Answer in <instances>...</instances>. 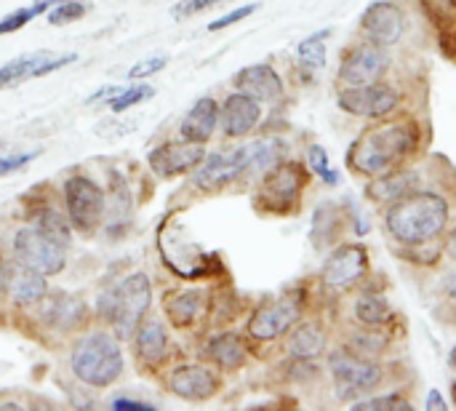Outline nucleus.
<instances>
[{"instance_id": "c03bdc74", "label": "nucleus", "mask_w": 456, "mask_h": 411, "mask_svg": "<svg viewBox=\"0 0 456 411\" xmlns=\"http://www.w3.org/2000/svg\"><path fill=\"white\" fill-rule=\"evenodd\" d=\"M449 364H452V369L456 372V345H454V350L449 353Z\"/></svg>"}, {"instance_id": "9b49d317", "label": "nucleus", "mask_w": 456, "mask_h": 411, "mask_svg": "<svg viewBox=\"0 0 456 411\" xmlns=\"http://www.w3.org/2000/svg\"><path fill=\"white\" fill-rule=\"evenodd\" d=\"M302 316V294H286L281 300H273L267 305H262L248 324V334L254 340L270 342L278 340L281 334H286Z\"/></svg>"}, {"instance_id": "58836bf2", "label": "nucleus", "mask_w": 456, "mask_h": 411, "mask_svg": "<svg viewBox=\"0 0 456 411\" xmlns=\"http://www.w3.org/2000/svg\"><path fill=\"white\" fill-rule=\"evenodd\" d=\"M37 158V152H19V155H0V177H5V174H11V171H16V169H21V166H27L29 160H35Z\"/></svg>"}, {"instance_id": "7ed1b4c3", "label": "nucleus", "mask_w": 456, "mask_h": 411, "mask_svg": "<svg viewBox=\"0 0 456 411\" xmlns=\"http://www.w3.org/2000/svg\"><path fill=\"white\" fill-rule=\"evenodd\" d=\"M278 150H281V144L275 139H267V142H251V144H243L235 150L214 152V155L203 158V166L195 171V185L200 190H219L248 169L273 166V160L278 158Z\"/></svg>"}, {"instance_id": "4be33fe9", "label": "nucleus", "mask_w": 456, "mask_h": 411, "mask_svg": "<svg viewBox=\"0 0 456 411\" xmlns=\"http://www.w3.org/2000/svg\"><path fill=\"white\" fill-rule=\"evenodd\" d=\"M8 294L19 305L37 302L45 294V281H43L40 273H35V270L21 265V270H11L8 273Z\"/></svg>"}, {"instance_id": "1a4fd4ad", "label": "nucleus", "mask_w": 456, "mask_h": 411, "mask_svg": "<svg viewBox=\"0 0 456 411\" xmlns=\"http://www.w3.org/2000/svg\"><path fill=\"white\" fill-rule=\"evenodd\" d=\"M339 107L358 118H385L398 107V91L387 83H369V86H345L337 96Z\"/></svg>"}, {"instance_id": "6e6552de", "label": "nucleus", "mask_w": 456, "mask_h": 411, "mask_svg": "<svg viewBox=\"0 0 456 411\" xmlns=\"http://www.w3.org/2000/svg\"><path fill=\"white\" fill-rule=\"evenodd\" d=\"M302 187H305V169L299 163H283L265 177L259 190V206L273 214H286L299 201Z\"/></svg>"}, {"instance_id": "6ab92c4d", "label": "nucleus", "mask_w": 456, "mask_h": 411, "mask_svg": "<svg viewBox=\"0 0 456 411\" xmlns=\"http://www.w3.org/2000/svg\"><path fill=\"white\" fill-rule=\"evenodd\" d=\"M171 390L184 401H206L216 393L219 380L203 366H179L171 374Z\"/></svg>"}, {"instance_id": "412c9836", "label": "nucleus", "mask_w": 456, "mask_h": 411, "mask_svg": "<svg viewBox=\"0 0 456 411\" xmlns=\"http://www.w3.org/2000/svg\"><path fill=\"white\" fill-rule=\"evenodd\" d=\"M166 345H168L166 342V329H163L160 321L150 318V321H144L139 326V332H136V353L147 366H158L166 358V350H168Z\"/></svg>"}, {"instance_id": "a18cd8bd", "label": "nucleus", "mask_w": 456, "mask_h": 411, "mask_svg": "<svg viewBox=\"0 0 456 411\" xmlns=\"http://www.w3.org/2000/svg\"><path fill=\"white\" fill-rule=\"evenodd\" d=\"M454 399H456V388H454Z\"/></svg>"}, {"instance_id": "423d86ee", "label": "nucleus", "mask_w": 456, "mask_h": 411, "mask_svg": "<svg viewBox=\"0 0 456 411\" xmlns=\"http://www.w3.org/2000/svg\"><path fill=\"white\" fill-rule=\"evenodd\" d=\"M334 382H337V393L345 401H353L361 393H371L379 382H382V369L379 364L350 353V350H334L329 358Z\"/></svg>"}, {"instance_id": "5701e85b", "label": "nucleus", "mask_w": 456, "mask_h": 411, "mask_svg": "<svg viewBox=\"0 0 456 411\" xmlns=\"http://www.w3.org/2000/svg\"><path fill=\"white\" fill-rule=\"evenodd\" d=\"M326 350V334L318 324H305L299 326L291 340H289V353L294 358H302V361H310V358H318L321 353Z\"/></svg>"}, {"instance_id": "f257e3e1", "label": "nucleus", "mask_w": 456, "mask_h": 411, "mask_svg": "<svg viewBox=\"0 0 456 411\" xmlns=\"http://www.w3.org/2000/svg\"><path fill=\"white\" fill-rule=\"evenodd\" d=\"M449 222V203L438 193L411 190L390 203L385 225L398 243L419 246L444 233Z\"/></svg>"}, {"instance_id": "7c9ffc66", "label": "nucleus", "mask_w": 456, "mask_h": 411, "mask_svg": "<svg viewBox=\"0 0 456 411\" xmlns=\"http://www.w3.org/2000/svg\"><path fill=\"white\" fill-rule=\"evenodd\" d=\"M86 11H88V0H61L48 11V21L51 24H69V21H77Z\"/></svg>"}, {"instance_id": "ea45409f", "label": "nucleus", "mask_w": 456, "mask_h": 411, "mask_svg": "<svg viewBox=\"0 0 456 411\" xmlns=\"http://www.w3.org/2000/svg\"><path fill=\"white\" fill-rule=\"evenodd\" d=\"M112 409L115 411H152V404H144V401H131V399H118L112 401Z\"/></svg>"}, {"instance_id": "c85d7f7f", "label": "nucleus", "mask_w": 456, "mask_h": 411, "mask_svg": "<svg viewBox=\"0 0 456 411\" xmlns=\"http://www.w3.org/2000/svg\"><path fill=\"white\" fill-rule=\"evenodd\" d=\"M83 316V305L77 300H69V297H59L51 302V310L45 313V318L53 324V326H77Z\"/></svg>"}, {"instance_id": "9d476101", "label": "nucleus", "mask_w": 456, "mask_h": 411, "mask_svg": "<svg viewBox=\"0 0 456 411\" xmlns=\"http://www.w3.org/2000/svg\"><path fill=\"white\" fill-rule=\"evenodd\" d=\"M387 67H390V53L385 51V45H377L369 40L345 53V59L339 64V83L342 86L379 83L385 78Z\"/></svg>"}, {"instance_id": "2f4dec72", "label": "nucleus", "mask_w": 456, "mask_h": 411, "mask_svg": "<svg viewBox=\"0 0 456 411\" xmlns=\"http://www.w3.org/2000/svg\"><path fill=\"white\" fill-rule=\"evenodd\" d=\"M355 411H411V404L398 396V393H390V396H379V399H366V401H355L353 404Z\"/></svg>"}, {"instance_id": "b1692460", "label": "nucleus", "mask_w": 456, "mask_h": 411, "mask_svg": "<svg viewBox=\"0 0 456 411\" xmlns=\"http://www.w3.org/2000/svg\"><path fill=\"white\" fill-rule=\"evenodd\" d=\"M208 356L222 369H238L246 361V348L238 334H219L208 342Z\"/></svg>"}, {"instance_id": "a211bd4d", "label": "nucleus", "mask_w": 456, "mask_h": 411, "mask_svg": "<svg viewBox=\"0 0 456 411\" xmlns=\"http://www.w3.org/2000/svg\"><path fill=\"white\" fill-rule=\"evenodd\" d=\"M262 118V107L254 96L248 94H232L227 96L224 107H222V128L227 136H243L248 134Z\"/></svg>"}, {"instance_id": "393cba45", "label": "nucleus", "mask_w": 456, "mask_h": 411, "mask_svg": "<svg viewBox=\"0 0 456 411\" xmlns=\"http://www.w3.org/2000/svg\"><path fill=\"white\" fill-rule=\"evenodd\" d=\"M355 318L363 326L377 329V326H385L393 318V310H390V305H387V300L382 294L369 292V294H361L358 297V302H355Z\"/></svg>"}, {"instance_id": "bb28decb", "label": "nucleus", "mask_w": 456, "mask_h": 411, "mask_svg": "<svg viewBox=\"0 0 456 411\" xmlns=\"http://www.w3.org/2000/svg\"><path fill=\"white\" fill-rule=\"evenodd\" d=\"M200 310V294L198 292H182L166 300V313L171 316V321L176 326H187L192 324V318Z\"/></svg>"}, {"instance_id": "cd10ccee", "label": "nucleus", "mask_w": 456, "mask_h": 411, "mask_svg": "<svg viewBox=\"0 0 456 411\" xmlns=\"http://www.w3.org/2000/svg\"><path fill=\"white\" fill-rule=\"evenodd\" d=\"M329 35H331V29H323V32H315V35H310L307 40L299 43L297 56H299V62L305 67H310V70H323L326 67V43L323 40Z\"/></svg>"}, {"instance_id": "f704fd0d", "label": "nucleus", "mask_w": 456, "mask_h": 411, "mask_svg": "<svg viewBox=\"0 0 456 411\" xmlns=\"http://www.w3.org/2000/svg\"><path fill=\"white\" fill-rule=\"evenodd\" d=\"M35 16H37V13L32 11V5L11 11L8 16H3V19H0V35H8V32H16V29L27 27Z\"/></svg>"}, {"instance_id": "ddd939ff", "label": "nucleus", "mask_w": 456, "mask_h": 411, "mask_svg": "<svg viewBox=\"0 0 456 411\" xmlns=\"http://www.w3.org/2000/svg\"><path fill=\"white\" fill-rule=\"evenodd\" d=\"M369 270V254L361 243H345L339 249L331 251V257L323 265V284L329 289L345 292L353 284H358L363 278V273Z\"/></svg>"}, {"instance_id": "dca6fc26", "label": "nucleus", "mask_w": 456, "mask_h": 411, "mask_svg": "<svg viewBox=\"0 0 456 411\" xmlns=\"http://www.w3.org/2000/svg\"><path fill=\"white\" fill-rule=\"evenodd\" d=\"M203 158H206V150L198 142H182V144L155 147L147 155V163L158 177H179V174H187L195 166H200Z\"/></svg>"}, {"instance_id": "79ce46f5", "label": "nucleus", "mask_w": 456, "mask_h": 411, "mask_svg": "<svg viewBox=\"0 0 456 411\" xmlns=\"http://www.w3.org/2000/svg\"><path fill=\"white\" fill-rule=\"evenodd\" d=\"M56 3H61V0H35V3H32V11L40 16V13H48Z\"/></svg>"}, {"instance_id": "e433bc0d", "label": "nucleus", "mask_w": 456, "mask_h": 411, "mask_svg": "<svg viewBox=\"0 0 456 411\" xmlns=\"http://www.w3.org/2000/svg\"><path fill=\"white\" fill-rule=\"evenodd\" d=\"M219 3H227V0H182L176 8H174V16L176 19H184V16H192V13H200V11H208Z\"/></svg>"}, {"instance_id": "c9c22d12", "label": "nucleus", "mask_w": 456, "mask_h": 411, "mask_svg": "<svg viewBox=\"0 0 456 411\" xmlns=\"http://www.w3.org/2000/svg\"><path fill=\"white\" fill-rule=\"evenodd\" d=\"M163 67H166V56H152V59H144V62L134 64V67L128 70V78H131V80H139V78H147V75L160 72Z\"/></svg>"}, {"instance_id": "37998d69", "label": "nucleus", "mask_w": 456, "mask_h": 411, "mask_svg": "<svg viewBox=\"0 0 456 411\" xmlns=\"http://www.w3.org/2000/svg\"><path fill=\"white\" fill-rule=\"evenodd\" d=\"M446 249H449V254L456 259V230L452 233V238H449V246H446Z\"/></svg>"}, {"instance_id": "0eeeda50", "label": "nucleus", "mask_w": 456, "mask_h": 411, "mask_svg": "<svg viewBox=\"0 0 456 411\" xmlns=\"http://www.w3.org/2000/svg\"><path fill=\"white\" fill-rule=\"evenodd\" d=\"M64 246L67 243L45 235L37 227L19 230L16 238H13V251H16L19 265L35 270L40 275H56V273H61V267L67 262L64 259Z\"/></svg>"}, {"instance_id": "4c0bfd02", "label": "nucleus", "mask_w": 456, "mask_h": 411, "mask_svg": "<svg viewBox=\"0 0 456 411\" xmlns=\"http://www.w3.org/2000/svg\"><path fill=\"white\" fill-rule=\"evenodd\" d=\"M254 11H256V5H254V3H251V5H240V8H235V11L224 13L222 19L211 21V24H208V29H211V32H216V29H224V27H230V24H238L240 19L251 16Z\"/></svg>"}, {"instance_id": "f03ea898", "label": "nucleus", "mask_w": 456, "mask_h": 411, "mask_svg": "<svg viewBox=\"0 0 456 411\" xmlns=\"http://www.w3.org/2000/svg\"><path fill=\"white\" fill-rule=\"evenodd\" d=\"M417 144V128L406 123H385L363 131L347 152V166L363 177L390 174Z\"/></svg>"}, {"instance_id": "a878e982", "label": "nucleus", "mask_w": 456, "mask_h": 411, "mask_svg": "<svg viewBox=\"0 0 456 411\" xmlns=\"http://www.w3.org/2000/svg\"><path fill=\"white\" fill-rule=\"evenodd\" d=\"M414 190V177L411 174H382L377 177V182L369 187V198L377 201H398L401 195Z\"/></svg>"}, {"instance_id": "c756f323", "label": "nucleus", "mask_w": 456, "mask_h": 411, "mask_svg": "<svg viewBox=\"0 0 456 411\" xmlns=\"http://www.w3.org/2000/svg\"><path fill=\"white\" fill-rule=\"evenodd\" d=\"M155 91L150 86H131V88H120L112 99H110V110L112 112H123V110H131L134 104L150 99Z\"/></svg>"}, {"instance_id": "aec40b11", "label": "nucleus", "mask_w": 456, "mask_h": 411, "mask_svg": "<svg viewBox=\"0 0 456 411\" xmlns=\"http://www.w3.org/2000/svg\"><path fill=\"white\" fill-rule=\"evenodd\" d=\"M216 120H219V107L211 96H203L192 104V110L184 115L179 131H182V139L184 142H208L214 128H216Z\"/></svg>"}, {"instance_id": "f8f14e48", "label": "nucleus", "mask_w": 456, "mask_h": 411, "mask_svg": "<svg viewBox=\"0 0 456 411\" xmlns=\"http://www.w3.org/2000/svg\"><path fill=\"white\" fill-rule=\"evenodd\" d=\"M77 53H56V51H32L19 59H11L8 64L0 67V88H11L43 75H51L67 64H72Z\"/></svg>"}, {"instance_id": "39448f33", "label": "nucleus", "mask_w": 456, "mask_h": 411, "mask_svg": "<svg viewBox=\"0 0 456 411\" xmlns=\"http://www.w3.org/2000/svg\"><path fill=\"white\" fill-rule=\"evenodd\" d=\"M150 300H152L150 281L147 275L136 273L126 278L120 286H115L112 292H107V297L102 300V318L112 324L118 337H128L134 326L142 321L144 310L150 308Z\"/></svg>"}, {"instance_id": "4468645a", "label": "nucleus", "mask_w": 456, "mask_h": 411, "mask_svg": "<svg viewBox=\"0 0 456 411\" xmlns=\"http://www.w3.org/2000/svg\"><path fill=\"white\" fill-rule=\"evenodd\" d=\"M64 198L69 219L77 230H91L99 222L104 209V193L99 185H94L86 177H72L64 185Z\"/></svg>"}, {"instance_id": "72a5a7b5", "label": "nucleus", "mask_w": 456, "mask_h": 411, "mask_svg": "<svg viewBox=\"0 0 456 411\" xmlns=\"http://www.w3.org/2000/svg\"><path fill=\"white\" fill-rule=\"evenodd\" d=\"M307 160H310V169H313L315 174H321L323 182H329V185H337V182H339V177H337L334 169L329 166V155H326V150H323L321 144H313V147H310Z\"/></svg>"}, {"instance_id": "20e7f679", "label": "nucleus", "mask_w": 456, "mask_h": 411, "mask_svg": "<svg viewBox=\"0 0 456 411\" xmlns=\"http://www.w3.org/2000/svg\"><path fill=\"white\" fill-rule=\"evenodd\" d=\"M72 372L80 382L94 388L112 385L123 372V356L112 337L107 334H91L80 340L72 350Z\"/></svg>"}, {"instance_id": "f3484780", "label": "nucleus", "mask_w": 456, "mask_h": 411, "mask_svg": "<svg viewBox=\"0 0 456 411\" xmlns=\"http://www.w3.org/2000/svg\"><path fill=\"white\" fill-rule=\"evenodd\" d=\"M235 88L256 102H273L283 94V80L270 64H251L235 75Z\"/></svg>"}, {"instance_id": "a19ab883", "label": "nucleus", "mask_w": 456, "mask_h": 411, "mask_svg": "<svg viewBox=\"0 0 456 411\" xmlns=\"http://www.w3.org/2000/svg\"><path fill=\"white\" fill-rule=\"evenodd\" d=\"M428 409L433 411H446V401H444V396L438 393V390H430V396H428Z\"/></svg>"}, {"instance_id": "473e14b6", "label": "nucleus", "mask_w": 456, "mask_h": 411, "mask_svg": "<svg viewBox=\"0 0 456 411\" xmlns=\"http://www.w3.org/2000/svg\"><path fill=\"white\" fill-rule=\"evenodd\" d=\"M37 230H43L45 235H51V238H56V241H61V243H67V238H69V227H67V222H64V217H59L56 211H43L40 217H37V225H35Z\"/></svg>"}, {"instance_id": "49530a36", "label": "nucleus", "mask_w": 456, "mask_h": 411, "mask_svg": "<svg viewBox=\"0 0 456 411\" xmlns=\"http://www.w3.org/2000/svg\"><path fill=\"white\" fill-rule=\"evenodd\" d=\"M452 3H454V5H456V0H452Z\"/></svg>"}, {"instance_id": "2eb2a0df", "label": "nucleus", "mask_w": 456, "mask_h": 411, "mask_svg": "<svg viewBox=\"0 0 456 411\" xmlns=\"http://www.w3.org/2000/svg\"><path fill=\"white\" fill-rule=\"evenodd\" d=\"M361 29L377 45H395L403 37V29H406L403 11L390 0H377L363 11Z\"/></svg>"}]
</instances>
